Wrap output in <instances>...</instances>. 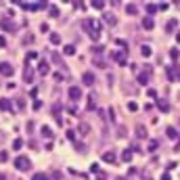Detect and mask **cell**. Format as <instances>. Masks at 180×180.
Instances as JSON below:
<instances>
[{
  "mask_svg": "<svg viewBox=\"0 0 180 180\" xmlns=\"http://www.w3.org/2000/svg\"><path fill=\"white\" fill-rule=\"evenodd\" d=\"M21 147H23V140H21V138H15V140H13V149H15V151H19Z\"/></svg>",
  "mask_w": 180,
  "mask_h": 180,
  "instance_id": "obj_26",
  "label": "cell"
},
{
  "mask_svg": "<svg viewBox=\"0 0 180 180\" xmlns=\"http://www.w3.org/2000/svg\"><path fill=\"white\" fill-rule=\"evenodd\" d=\"M126 13H128V15H136V13H138V6H136V4H126Z\"/></svg>",
  "mask_w": 180,
  "mask_h": 180,
  "instance_id": "obj_20",
  "label": "cell"
},
{
  "mask_svg": "<svg viewBox=\"0 0 180 180\" xmlns=\"http://www.w3.org/2000/svg\"><path fill=\"white\" fill-rule=\"evenodd\" d=\"M166 134H168V138H172V140H176V138H178V132H176V128H172V126H170L168 130H166Z\"/></svg>",
  "mask_w": 180,
  "mask_h": 180,
  "instance_id": "obj_17",
  "label": "cell"
},
{
  "mask_svg": "<svg viewBox=\"0 0 180 180\" xmlns=\"http://www.w3.org/2000/svg\"><path fill=\"white\" fill-rule=\"evenodd\" d=\"M121 159H124L126 163H130V161H132V151H130V149H126V151L121 153Z\"/></svg>",
  "mask_w": 180,
  "mask_h": 180,
  "instance_id": "obj_18",
  "label": "cell"
},
{
  "mask_svg": "<svg viewBox=\"0 0 180 180\" xmlns=\"http://www.w3.org/2000/svg\"><path fill=\"white\" fill-rule=\"evenodd\" d=\"M0 109L2 111H13V103L9 98H0Z\"/></svg>",
  "mask_w": 180,
  "mask_h": 180,
  "instance_id": "obj_11",
  "label": "cell"
},
{
  "mask_svg": "<svg viewBox=\"0 0 180 180\" xmlns=\"http://www.w3.org/2000/svg\"><path fill=\"white\" fill-rule=\"evenodd\" d=\"M151 52H153V50H151V46H147V44H143V46H140V55H143V57H151Z\"/></svg>",
  "mask_w": 180,
  "mask_h": 180,
  "instance_id": "obj_21",
  "label": "cell"
},
{
  "mask_svg": "<svg viewBox=\"0 0 180 180\" xmlns=\"http://www.w3.org/2000/svg\"><path fill=\"white\" fill-rule=\"evenodd\" d=\"M147 94H149V96H157V92H155V88H149V90H147Z\"/></svg>",
  "mask_w": 180,
  "mask_h": 180,
  "instance_id": "obj_42",
  "label": "cell"
},
{
  "mask_svg": "<svg viewBox=\"0 0 180 180\" xmlns=\"http://www.w3.org/2000/svg\"><path fill=\"white\" fill-rule=\"evenodd\" d=\"M17 107H19V109H23V107H25V103H23V98H17Z\"/></svg>",
  "mask_w": 180,
  "mask_h": 180,
  "instance_id": "obj_41",
  "label": "cell"
},
{
  "mask_svg": "<svg viewBox=\"0 0 180 180\" xmlns=\"http://www.w3.org/2000/svg\"><path fill=\"white\" fill-rule=\"evenodd\" d=\"M170 57H172V59L176 61L180 57V52H178V48H172V50H170Z\"/></svg>",
  "mask_w": 180,
  "mask_h": 180,
  "instance_id": "obj_31",
  "label": "cell"
},
{
  "mask_svg": "<svg viewBox=\"0 0 180 180\" xmlns=\"http://www.w3.org/2000/svg\"><path fill=\"white\" fill-rule=\"evenodd\" d=\"M23 80L27 84H32L34 82V69L29 67V63H25V71H23Z\"/></svg>",
  "mask_w": 180,
  "mask_h": 180,
  "instance_id": "obj_5",
  "label": "cell"
},
{
  "mask_svg": "<svg viewBox=\"0 0 180 180\" xmlns=\"http://www.w3.org/2000/svg\"><path fill=\"white\" fill-rule=\"evenodd\" d=\"M0 25H2V29H4V32H15V27H17V25L13 23V19H2Z\"/></svg>",
  "mask_w": 180,
  "mask_h": 180,
  "instance_id": "obj_7",
  "label": "cell"
},
{
  "mask_svg": "<svg viewBox=\"0 0 180 180\" xmlns=\"http://www.w3.org/2000/svg\"><path fill=\"white\" fill-rule=\"evenodd\" d=\"M40 107H42V101H38V98H36V101H34V109H36V111H38V109H40Z\"/></svg>",
  "mask_w": 180,
  "mask_h": 180,
  "instance_id": "obj_40",
  "label": "cell"
},
{
  "mask_svg": "<svg viewBox=\"0 0 180 180\" xmlns=\"http://www.w3.org/2000/svg\"><path fill=\"white\" fill-rule=\"evenodd\" d=\"M82 25H84V29H88V34H92V32H98L101 34V23L94 21V19H84Z\"/></svg>",
  "mask_w": 180,
  "mask_h": 180,
  "instance_id": "obj_2",
  "label": "cell"
},
{
  "mask_svg": "<svg viewBox=\"0 0 180 180\" xmlns=\"http://www.w3.org/2000/svg\"><path fill=\"white\" fill-rule=\"evenodd\" d=\"M136 136H138V138H147V128H144L143 124L136 126Z\"/></svg>",
  "mask_w": 180,
  "mask_h": 180,
  "instance_id": "obj_14",
  "label": "cell"
},
{
  "mask_svg": "<svg viewBox=\"0 0 180 180\" xmlns=\"http://www.w3.org/2000/svg\"><path fill=\"white\" fill-rule=\"evenodd\" d=\"M103 161H105V163H115V161H117L115 151H105V153H103Z\"/></svg>",
  "mask_w": 180,
  "mask_h": 180,
  "instance_id": "obj_6",
  "label": "cell"
},
{
  "mask_svg": "<svg viewBox=\"0 0 180 180\" xmlns=\"http://www.w3.org/2000/svg\"><path fill=\"white\" fill-rule=\"evenodd\" d=\"M90 172H92V174H98V163H92V166H90Z\"/></svg>",
  "mask_w": 180,
  "mask_h": 180,
  "instance_id": "obj_38",
  "label": "cell"
},
{
  "mask_svg": "<svg viewBox=\"0 0 180 180\" xmlns=\"http://www.w3.org/2000/svg\"><path fill=\"white\" fill-rule=\"evenodd\" d=\"M178 78H180V73H178Z\"/></svg>",
  "mask_w": 180,
  "mask_h": 180,
  "instance_id": "obj_46",
  "label": "cell"
},
{
  "mask_svg": "<svg viewBox=\"0 0 180 180\" xmlns=\"http://www.w3.org/2000/svg\"><path fill=\"white\" fill-rule=\"evenodd\" d=\"M63 52H65L67 57H71V55H75V46H73V44H67V46L63 48Z\"/></svg>",
  "mask_w": 180,
  "mask_h": 180,
  "instance_id": "obj_19",
  "label": "cell"
},
{
  "mask_svg": "<svg viewBox=\"0 0 180 180\" xmlns=\"http://www.w3.org/2000/svg\"><path fill=\"white\" fill-rule=\"evenodd\" d=\"M157 109L163 111V113H168V111H170V103H166L163 98H159V101H157Z\"/></svg>",
  "mask_w": 180,
  "mask_h": 180,
  "instance_id": "obj_12",
  "label": "cell"
},
{
  "mask_svg": "<svg viewBox=\"0 0 180 180\" xmlns=\"http://www.w3.org/2000/svg\"><path fill=\"white\" fill-rule=\"evenodd\" d=\"M144 11L149 13V15H153V13H157V6H155V4H147V6H144Z\"/></svg>",
  "mask_w": 180,
  "mask_h": 180,
  "instance_id": "obj_29",
  "label": "cell"
},
{
  "mask_svg": "<svg viewBox=\"0 0 180 180\" xmlns=\"http://www.w3.org/2000/svg\"><path fill=\"white\" fill-rule=\"evenodd\" d=\"M40 132H42V136H46V138H52V130H50L48 126H42V130H40Z\"/></svg>",
  "mask_w": 180,
  "mask_h": 180,
  "instance_id": "obj_24",
  "label": "cell"
},
{
  "mask_svg": "<svg viewBox=\"0 0 180 180\" xmlns=\"http://www.w3.org/2000/svg\"><path fill=\"white\" fill-rule=\"evenodd\" d=\"M168 78H170V80H176V73H174V67H168Z\"/></svg>",
  "mask_w": 180,
  "mask_h": 180,
  "instance_id": "obj_33",
  "label": "cell"
},
{
  "mask_svg": "<svg viewBox=\"0 0 180 180\" xmlns=\"http://www.w3.org/2000/svg\"><path fill=\"white\" fill-rule=\"evenodd\" d=\"M38 71L42 73V75H48V73H50V65H48V61H40V63H38Z\"/></svg>",
  "mask_w": 180,
  "mask_h": 180,
  "instance_id": "obj_8",
  "label": "cell"
},
{
  "mask_svg": "<svg viewBox=\"0 0 180 180\" xmlns=\"http://www.w3.org/2000/svg\"><path fill=\"white\" fill-rule=\"evenodd\" d=\"M157 149V140H151V143H149V151H155Z\"/></svg>",
  "mask_w": 180,
  "mask_h": 180,
  "instance_id": "obj_34",
  "label": "cell"
},
{
  "mask_svg": "<svg viewBox=\"0 0 180 180\" xmlns=\"http://www.w3.org/2000/svg\"><path fill=\"white\" fill-rule=\"evenodd\" d=\"M0 46H6V40H4L2 36H0Z\"/></svg>",
  "mask_w": 180,
  "mask_h": 180,
  "instance_id": "obj_44",
  "label": "cell"
},
{
  "mask_svg": "<svg viewBox=\"0 0 180 180\" xmlns=\"http://www.w3.org/2000/svg\"><path fill=\"white\" fill-rule=\"evenodd\" d=\"M161 180H172V178H170V174L166 172V174H161Z\"/></svg>",
  "mask_w": 180,
  "mask_h": 180,
  "instance_id": "obj_43",
  "label": "cell"
},
{
  "mask_svg": "<svg viewBox=\"0 0 180 180\" xmlns=\"http://www.w3.org/2000/svg\"><path fill=\"white\" fill-rule=\"evenodd\" d=\"M48 15H50V17H59V6L50 4V6H48Z\"/></svg>",
  "mask_w": 180,
  "mask_h": 180,
  "instance_id": "obj_22",
  "label": "cell"
},
{
  "mask_svg": "<svg viewBox=\"0 0 180 180\" xmlns=\"http://www.w3.org/2000/svg\"><path fill=\"white\" fill-rule=\"evenodd\" d=\"M50 42H52V44H61V36L57 34V32H52V34H50Z\"/></svg>",
  "mask_w": 180,
  "mask_h": 180,
  "instance_id": "obj_25",
  "label": "cell"
},
{
  "mask_svg": "<svg viewBox=\"0 0 180 180\" xmlns=\"http://www.w3.org/2000/svg\"><path fill=\"white\" fill-rule=\"evenodd\" d=\"M34 59H38V52L29 50V52H27V57H25V63H27V61H34Z\"/></svg>",
  "mask_w": 180,
  "mask_h": 180,
  "instance_id": "obj_28",
  "label": "cell"
},
{
  "mask_svg": "<svg viewBox=\"0 0 180 180\" xmlns=\"http://www.w3.org/2000/svg\"><path fill=\"white\" fill-rule=\"evenodd\" d=\"M90 6L96 9V11H103V9H105V2H103V0H92V2H90Z\"/></svg>",
  "mask_w": 180,
  "mask_h": 180,
  "instance_id": "obj_15",
  "label": "cell"
},
{
  "mask_svg": "<svg viewBox=\"0 0 180 180\" xmlns=\"http://www.w3.org/2000/svg\"><path fill=\"white\" fill-rule=\"evenodd\" d=\"M176 23H178V21H176V19H172V21L168 23V27H166V29H168V32H172V29L176 27Z\"/></svg>",
  "mask_w": 180,
  "mask_h": 180,
  "instance_id": "obj_32",
  "label": "cell"
},
{
  "mask_svg": "<svg viewBox=\"0 0 180 180\" xmlns=\"http://www.w3.org/2000/svg\"><path fill=\"white\" fill-rule=\"evenodd\" d=\"M111 57H113V61H117L120 65H124V63L128 61V50H113Z\"/></svg>",
  "mask_w": 180,
  "mask_h": 180,
  "instance_id": "obj_3",
  "label": "cell"
},
{
  "mask_svg": "<svg viewBox=\"0 0 180 180\" xmlns=\"http://www.w3.org/2000/svg\"><path fill=\"white\" fill-rule=\"evenodd\" d=\"M15 168L19 170V172H25V170L32 168V161H29V159H27L25 155H19L17 159H15Z\"/></svg>",
  "mask_w": 180,
  "mask_h": 180,
  "instance_id": "obj_1",
  "label": "cell"
},
{
  "mask_svg": "<svg viewBox=\"0 0 180 180\" xmlns=\"http://www.w3.org/2000/svg\"><path fill=\"white\" fill-rule=\"evenodd\" d=\"M88 36H90V40H98L101 34H98V32H92V34H88Z\"/></svg>",
  "mask_w": 180,
  "mask_h": 180,
  "instance_id": "obj_35",
  "label": "cell"
},
{
  "mask_svg": "<svg viewBox=\"0 0 180 180\" xmlns=\"http://www.w3.org/2000/svg\"><path fill=\"white\" fill-rule=\"evenodd\" d=\"M136 109H138L136 103H128V111H136Z\"/></svg>",
  "mask_w": 180,
  "mask_h": 180,
  "instance_id": "obj_37",
  "label": "cell"
},
{
  "mask_svg": "<svg viewBox=\"0 0 180 180\" xmlns=\"http://www.w3.org/2000/svg\"><path fill=\"white\" fill-rule=\"evenodd\" d=\"M176 42H178V44H180V32H178V34H176Z\"/></svg>",
  "mask_w": 180,
  "mask_h": 180,
  "instance_id": "obj_45",
  "label": "cell"
},
{
  "mask_svg": "<svg viewBox=\"0 0 180 180\" xmlns=\"http://www.w3.org/2000/svg\"><path fill=\"white\" fill-rule=\"evenodd\" d=\"M6 159H9V153H6V151H2V153H0V161H6Z\"/></svg>",
  "mask_w": 180,
  "mask_h": 180,
  "instance_id": "obj_39",
  "label": "cell"
},
{
  "mask_svg": "<svg viewBox=\"0 0 180 180\" xmlns=\"http://www.w3.org/2000/svg\"><path fill=\"white\" fill-rule=\"evenodd\" d=\"M0 73H2L4 78H11L13 73H15V67H13L11 63H0Z\"/></svg>",
  "mask_w": 180,
  "mask_h": 180,
  "instance_id": "obj_4",
  "label": "cell"
},
{
  "mask_svg": "<svg viewBox=\"0 0 180 180\" xmlns=\"http://www.w3.org/2000/svg\"><path fill=\"white\" fill-rule=\"evenodd\" d=\"M32 180H48V176L44 174V172H38V174H34V176H32Z\"/></svg>",
  "mask_w": 180,
  "mask_h": 180,
  "instance_id": "obj_27",
  "label": "cell"
},
{
  "mask_svg": "<svg viewBox=\"0 0 180 180\" xmlns=\"http://www.w3.org/2000/svg\"><path fill=\"white\" fill-rule=\"evenodd\" d=\"M143 27L144 29H153V27H155V21H153L151 17H144L143 19Z\"/></svg>",
  "mask_w": 180,
  "mask_h": 180,
  "instance_id": "obj_13",
  "label": "cell"
},
{
  "mask_svg": "<svg viewBox=\"0 0 180 180\" xmlns=\"http://www.w3.org/2000/svg\"><path fill=\"white\" fill-rule=\"evenodd\" d=\"M82 82H84L86 86H92L94 84V73H90V71H86L84 75H82Z\"/></svg>",
  "mask_w": 180,
  "mask_h": 180,
  "instance_id": "obj_10",
  "label": "cell"
},
{
  "mask_svg": "<svg viewBox=\"0 0 180 180\" xmlns=\"http://www.w3.org/2000/svg\"><path fill=\"white\" fill-rule=\"evenodd\" d=\"M105 23H107V25H111V27H113V25L117 23V19H115L113 15H105Z\"/></svg>",
  "mask_w": 180,
  "mask_h": 180,
  "instance_id": "obj_23",
  "label": "cell"
},
{
  "mask_svg": "<svg viewBox=\"0 0 180 180\" xmlns=\"http://www.w3.org/2000/svg\"><path fill=\"white\" fill-rule=\"evenodd\" d=\"M69 98H71V101H80V98H82V90H80L78 86H71V88H69Z\"/></svg>",
  "mask_w": 180,
  "mask_h": 180,
  "instance_id": "obj_9",
  "label": "cell"
},
{
  "mask_svg": "<svg viewBox=\"0 0 180 180\" xmlns=\"http://www.w3.org/2000/svg\"><path fill=\"white\" fill-rule=\"evenodd\" d=\"M92 52H94V55H101V52H103V46H92Z\"/></svg>",
  "mask_w": 180,
  "mask_h": 180,
  "instance_id": "obj_36",
  "label": "cell"
},
{
  "mask_svg": "<svg viewBox=\"0 0 180 180\" xmlns=\"http://www.w3.org/2000/svg\"><path fill=\"white\" fill-rule=\"evenodd\" d=\"M78 132L82 134V136H86V134L90 132V126H88V124H80V126H78Z\"/></svg>",
  "mask_w": 180,
  "mask_h": 180,
  "instance_id": "obj_16",
  "label": "cell"
},
{
  "mask_svg": "<svg viewBox=\"0 0 180 180\" xmlns=\"http://www.w3.org/2000/svg\"><path fill=\"white\" fill-rule=\"evenodd\" d=\"M86 109H88V111L94 109V96H88V105H86Z\"/></svg>",
  "mask_w": 180,
  "mask_h": 180,
  "instance_id": "obj_30",
  "label": "cell"
}]
</instances>
